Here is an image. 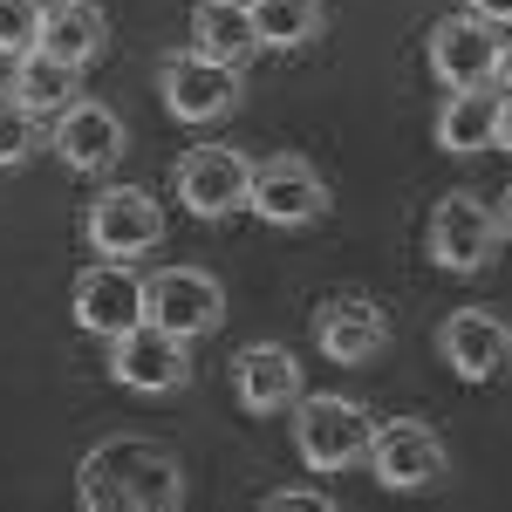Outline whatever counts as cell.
Returning <instances> with one entry per match:
<instances>
[{
    "label": "cell",
    "instance_id": "cell-3",
    "mask_svg": "<svg viewBox=\"0 0 512 512\" xmlns=\"http://www.w3.org/2000/svg\"><path fill=\"white\" fill-rule=\"evenodd\" d=\"M246 212L260 226H315L328 212V178L301 151H274V158L253 164V185H246Z\"/></svg>",
    "mask_w": 512,
    "mask_h": 512
},
{
    "label": "cell",
    "instance_id": "cell-9",
    "mask_svg": "<svg viewBox=\"0 0 512 512\" xmlns=\"http://www.w3.org/2000/svg\"><path fill=\"white\" fill-rule=\"evenodd\" d=\"M171 185L185 198V212H198V219H233V212H246L253 164L239 158L233 144H192L178 158V171H171Z\"/></svg>",
    "mask_w": 512,
    "mask_h": 512
},
{
    "label": "cell",
    "instance_id": "cell-1",
    "mask_svg": "<svg viewBox=\"0 0 512 512\" xmlns=\"http://www.w3.org/2000/svg\"><path fill=\"white\" fill-rule=\"evenodd\" d=\"M76 499L89 512H171L185 506V472L158 437H110L82 458Z\"/></svg>",
    "mask_w": 512,
    "mask_h": 512
},
{
    "label": "cell",
    "instance_id": "cell-11",
    "mask_svg": "<svg viewBox=\"0 0 512 512\" xmlns=\"http://www.w3.org/2000/svg\"><path fill=\"white\" fill-rule=\"evenodd\" d=\"M499 21L485 14H444L431 28V76L444 89H472V82H492V62H499Z\"/></svg>",
    "mask_w": 512,
    "mask_h": 512
},
{
    "label": "cell",
    "instance_id": "cell-14",
    "mask_svg": "<svg viewBox=\"0 0 512 512\" xmlns=\"http://www.w3.org/2000/svg\"><path fill=\"white\" fill-rule=\"evenodd\" d=\"M315 342H321L328 362L362 369V362H376V355L390 349V315H383L369 294H335V301L315 315Z\"/></svg>",
    "mask_w": 512,
    "mask_h": 512
},
{
    "label": "cell",
    "instance_id": "cell-20",
    "mask_svg": "<svg viewBox=\"0 0 512 512\" xmlns=\"http://www.w3.org/2000/svg\"><path fill=\"white\" fill-rule=\"evenodd\" d=\"M76 69L69 62H55L48 48H21L14 55V82H7V96L28 110V117H62L69 103H76Z\"/></svg>",
    "mask_w": 512,
    "mask_h": 512
},
{
    "label": "cell",
    "instance_id": "cell-23",
    "mask_svg": "<svg viewBox=\"0 0 512 512\" xmlns=\"http://www.w3.org/2000/svg\"><path fill=\"white\" fill-rule=\"evenodd\" d=\"M41 41V0H0V55H21Z\"/></svg>",
    "mask_w": 512,
    "mask_h": 512
},
{
    "label": "cell",
    "instance_id": "cell-25",
    "mask_svg": "<svg viewBox=\"0 0 512 512\" xmlns=\"http://www.w3.org/2000/svg\"><path fill=\"white\" fill-rule=\"evenodd\" d=\"M492 144H499V151L512 158V89L499 96V130H492Z\"/></svg>",
    "mask_w": 512,
    "mask_h": 512
},
{
    "label": "cell",
    "instance_id": "cell-28",
    "mask_svg": "<svg viewBox=\"0 0 512 512\" xmlns=\"http://www.w3.org/2000/svg\"><path fill=\"white\" fill-rule=\"evenodd\" d=\"M499 233L512 239V192H506V205H499Z\"/></svg>",
    "mask_w": 512,
    "mask_h": 512
},
{
    "label": "cell",
    "instance_id": "cell-24",
    "mask_svg": "<svg viewBox=\"0 0 512 512\" xmlns=\"http://www.w3.org/2000/svg\"><path fill=\"white\" fill-rule=\"evenodd\" d=\"M260 506L267 512H328V499H321L315 485H287V492H267Z\"/></svg>",
    "mask_w": 512,
    "mask_h": 512
},
{
    "label": "cell",
    "instance_id": "cell-16",
    "mask_svg": "<svg viewBox=\"0 0 512 512\" xmlns=\"http://www.w3.org/2000/svg\"><path fill=\"white\" fill-rule=\"evenodd\" d=\"M233 396H239V410H253V417L287 410V403L301 396V362H294V349H280V342H253V349H239Z\"/></svg>",
    "mask_w": 512,
    "mask_h": 512
},
{
    "label": "cell",
    "instance_id": "cell-7",
    "mask_svg": "<svg viewBox=\"0 0 512 512\" xmlns=\"http://www.w3.org/2000/svg\"><path fill=\"white\" fill-rule=\"evenodd\" d=\"M158 89H164V110L178 123H192V130H205V123H226L239 110V69H219V62H205L198 48H185V55H164L158 62Z\"/></svg>",
    "mask_w": 512,
    "mask_h": 512
},
{
    "label": "cell",
    "instance_id": "cell-21",
    "mask_svg": "<svg viewBox=\"0 0 512 512\" xmlns=\"http://www.w3.org/2000/svg\"><path fill=\"white\" fill-rule=\"evenodd\" d=\"M260 48H308L321 35V0H253Z\"/></svg>",
    "mask_w": 512,
    "mask_h": 512
},
{
    "label": "cell",
    "instance_id": "cell-27",
    "mask_svg": "<svg viewBox=\"0 0 512 512\" xmlns=\"http://www.w3.org/2000/svg\"><path fill=\"white\" fill-rule=\"evenodd\" d=\"M472 14H485V21H512V0H465Z\"/></svg>",
    "mask_w": 512,
    "mask_h": 512
},
{
    "label": "cell",
    "instance_id": "cell-13",
    "mask_svg": "<svg viewBox=\"0 0 512 512\" xmlns=\"http://www.w3.org/2000/svg\"><path fill=\"white\" fill-rule=\"evenodd\" d=\"M437 349H444V362L465 383H492L512 362V328L492 308H458V315H444V328H437Z\"/></svg>",
    "mask_w": 512,
    "mask_h": 512
},
{
    "label": "cell",
    "instance_id": "cell-29",
    "mask_svg": "<svg viewBox=\"0 0 512 512\" xmlns=\"http://www.w3.org/2000/svg\"><path fill=\"white\" fill-rule=\"evenodd\" d=\"M239 7H253V0H239Z\"/></svg>",
    "mask_w": 512,
    "mask_h": 512
},
{
    "label": "cell",
    "instance_id": "cell-22",
    "mask_svg": "<svg viewBox=\"0 0 512 512\" xmlns=\"http://www.w3.org/2000/svg\"><path fill=\"white\" fill-rule=\"evenodd\" d=\"M35 144H41L35 117H28L14 96H0V171H7V164H28V158H35Z\"/></svg>",
    "mask_w": 512,
    "mask_h": 512
},
{
    "label": "cell",
    "instance_id": "cell-12",
    "mask_svg": "<svg viewBox=\"0 0 512 512\" xmlns=\"http://www.w3.org/2000/svg\"><path fill=\"white\" fill-rule=\"evenodd\" d=\"M76 321L89 335H123L144 321V280L130 274V260H96L76 274Z\"/></svg>",
    "mask_w": 512,
    "mask_h": 512
},
{
    "label": "cell",
    "instance_id": "cell-6",
    "mask_svg": "<svg viewBox=\"0 0 512 512\" xmlns=\"http://www.w3.org/2000/svg\"><path fill=\"white\" fill-rule=\"evenodd\" d=\"M82 239L96 246V260H137V253H151L164 239V212L151 192H137V185H110V192L89 198V212H82Z\"/></svg>",
    "mask_w": 512,
    "mask_h": 512
},
{
    "label": "cell",
    "instance_id": "cell-8",
    "mask_svg": "<svg viewBox=\"0 0 512 512\" xmlns=\"http://www.w3.org/2000/svg\"><path fill=\"white\" fill-rule=\"evenodd\" d=\"M110 376L137 396H171L192 383V355H185L178 335H164L158 321H137V328L110 335Z\"/></svg>",
    "mask_w": 512,
    "mask_h": 512
},
{
    "label": "cell",
    "instance_id": "cell-26",
    "mask_svg": "<svg viewBox=\"0 0 512 512\" xmlns=\"http://www.w3.org/2000/svg\"><path fill=\"white\" fill-rule=\"evenodd\" d=\"M492 82H499V89H512V35L499 41V62H492Z\"/></svg>",
    "mask_w": 512,
    "mask_h": 512
},
{
    "label": "cell",
    "instance_id": "cell-5",
    "mask_svg": "<svg viewBox=\"0 0 512 512\" xmlns=\"http://www.w3.org/2000/svg\"><path fill=\"white\" fill-rule=\"evenodd\" d=\"M144 321H158L178 342H198L226 321V287L205 267H164V274L144 280Z\"/></svg>",
    "mask_w": 512,
    "mask_h": 512
},
{
    "label": "cell",
    "instance_id": "cell-2",
    "mask_svg": "<svg viewBox=\"0 0 512 512\" xmlns=\"http://www.w3.org/2000/svg\"><path fill=\"white\" fill-rule=\"evenodd\" d=\"M369 410L349 396H294V451L308 472H349L369 458Z\"/></svg>",
    "mask_w": 512,
    "mask_h": 512
},
{
    "label": "cell",
    "instance_id": "cell-19",
    "mask_svg": "<svg viewBox=\"0 0 512 512\" xmlns=\"http://www.w3.org/2000/svg\"><path fill=\"white\" fill-rule=\"evenodd\" d=\"M499 82H472V89H451V103L437 110V144L451 158H472V151H492V130H499Z\"/></svg>",
    "mask_w": 512,
    "mask_h": 512
},
{
    "label": "cell",
    "instance_id": "cell-15",
    "mask_svg": "<svg viewBox=\"0 0 512 512\" xmlns=\"http://www.w3.org/2000/svg\"><path fill=\"white\" fill-rule=\"evenodd\" d=\"M55 158L69 164V171H110V164L123 158V123L110 103H69L62 117H55Z\"/></svg>",
    "mask_w": 512,
    "mask_h": 512
},
{
    "label": "cell",
    "instance_id": "cell-18",
    "mask_svg": "<svg viewBox=\"0 0 512 512\" xmlns=\"http://www.w3.org/2000/svg\"><path fill=\"white\" fill-rule=\"evenodd\" d=\"M103 41H110V14L96 7V0H55V7H41V41L55 62H69V69H89L96 55H103Z\"/></svg>",
    "mask_w": 512,
    "mask_h": 512
},
{
    "label": "cell",
    "instance_id": "cell-17",
    "mask_svg": "<svg viewBox=\"0 0 512 512\" xmlns=\"http://www.w3.org/2000/svg\"><path fill=\"white\" fill-rule=\"evenodd\" d=\"M192 48L219 69H246L260 55V28H253V7L239 0H198L192 7Z\"/></svg>",
    "mask_w": 512,
    "mask_h": 512
},
{
    "label": "cell",
    "instance_id": "cell-10",
    "mask_svg": "<svg viewBox=\"0 0 512 512\" xmlns=\"http://www.w3.org/2000/svg\"><path fill=\"white\" fill-rule=\"evenodd\" d=\"M369 472L383 492H417L444 472V437L417 417H396V424H376L369 431Z\"/></svg>",
    "mask_w": 512,
    "mask_h": 512
},
{
    "label": "cell",
    "instance_id": "cell-4",
    "mask_svg": "<svg viewBox=\"0 0 512 512\" xmlns=\"http://www.w3.org/2000/svg\"><path fill=\"white\" fill-rule=\"evenodd\" d=\"M499 212L492 205H478L472 192H444L431 205V226H424V246H431V260L444 274H478V267H492V253H499Z\"/></svg>",
    "mask_w": 512,
    "mask_h": 512
}]
</instances>
